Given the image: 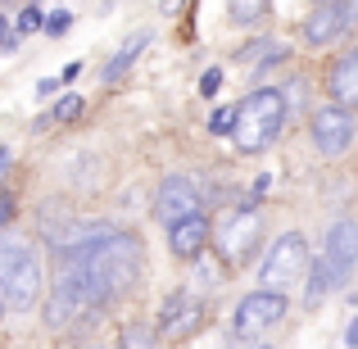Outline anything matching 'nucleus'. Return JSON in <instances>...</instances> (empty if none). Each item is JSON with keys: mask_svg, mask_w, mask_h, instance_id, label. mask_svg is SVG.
<instances>
[{"mask_svg": "<svg viewBox=\"0 0 358 349\" xmlns=\"http://www.w3.org/2000/svg\"><path fill=\"white\" fill-rule=\"evenodd\" d=\"M327 259L345 263V268H358V222L354 218H336L327 227Z\"/></svg>", "mask_w": 358, "mask_h": 349, "instance_id": "obj_14", "label": "nucleus"}, {"mask_svg": "<svg viewBox=\"0 0 358 349\" xmlns=\"http://www.w3.org/2000/svg\"><path fill=\"white\" fill-rule=\"evenodd\" d=\"M227 14H231V23H259V18H268V5L250 0V5H231Z\"/></svg>", "mask_w": 358, "mask_h": 349, "instance_id": "obj_22", "label": "nucleus"}, {"mask_svg": "<svg viewBox=\"0 0 358 349\" xmlns=\"http://www.w3.org/2000/svg\"><path fill=\"white\" fill-rule=\"evenodd\" d=\"M73 9H45V36H69Z\"/></svg>", "mask_w": 358, "mask_h": 349, "instance_id": "obj_21", "label": "nucleus"}, {"mask_svg": "<svg viewBox=\"0 0 358 349\" xmlns=\"http://www.w3.org/2000/svg\"><path fill=\"white\" fill-rule=\"evenodd\" d=\"M345 345L358 349V318H350V327H345Z\"/></svg>", "mask_w": 358, "mask_h": 349, "instance_id": "obj_30", "label": "nucleus"}, {"mask_svg": "<svg viewBox=\"0 0 358 349\" xmlns=\"http://www.w3.org/2000/svg\"><path fill=\"white\" fill-rule=\"evenodd\" d=\"M308 136H313V150L322 159H341L350 155L354 136H358V122L350 109H336V105H317L308 114Z\"/></svg>", "mask_w": 358, "mask_h": 349, "instance_id": "obj_9", "label": "nucleus"}, {"mask_svg": "<svg viewBox=\"0 0 358 349\" xmlns=\"http://www.w3.org/2000/svg\"><path fill=\"white\" fill-rule=\"evenodd\" d=\"M14 218H18V200L14 195H0V232H5Z\"/></svg>", "mask_w": 358, "mask_h": 349, "instance_id": "obj_24", "label": "nucleus"}, {"mask_svg": "<svg viewBox=\"0 0 358 349\" xmlns=\"http://www.w3.org/2000/svg\"><path fill=\"white\" fill-rule=\"evenodd\" d=\"M281 127H286V96L281 87H254L236 105V155H263L277 145Z\"/></svg>", "mask_w": 358, "mask_h": 349, "instance_id": "obj_2", "label": "nucleus"}, {"mask_svg": "<svg viewBox=\"0 0 358 349\" xmlns=\"http://www.w3.org/2000/svg\"><path fill=\"white\" fill-rule=\"evenodd\" d=\"M0 318H5V295H0Z\"/></svg>", "mask_w": 358, "mask_h": 349, "instance_id": "obj_32", "label": "nucleus"}, {"mask_svg": "<svg viewBox=\"0 0 358 349\" xmlns=\"http://www.w3.org/2000/svg\"><path fill=\"white\" fill-rule=\"evenodd\" d=\"M358 32V5H345V36Z\"/></svg>", "mask_w": 358, "mask_h": 349, "instance_id": "obj_27", "label": "nucleus"}, {"mask_svg": "<svg viewBox=\"0 0 358 349\" xmlns=\"http://www.w3.org/2000/svg\"><path fill=\"white\" fill-rule=\"evenodd\" d=\"M250 349H272V345H250Z\"/></svg>", "mask_w": 358, "mask_h": 349, "instance_id": "obj_33", "label": "nucleus"}, {"mask_svg": "<svg viewBox=\"0 0 358 349\" xmlns=\"http://www.w3.org/2000/svg\"><path fill=\"white\" fill-rule=\"evenodd\" d=\"M195 213H204L200 182H195L191 173H168L164 182H159V191H155V222L173 232L177 222L195 218Z\"/></svg>", "mask_w": 358, "mask_h": 349, "instance_id": "obj_6", "label": "nucleus"}, {"mask_svg": "<svg viewBox=\"0 0 358 349\" xmlns=\"http://www.w3.org/2000/svg\"><path fill=\"white\" fill-rule=\"evenodd\" d=\"M290 313V299L286 295H272V290H250V295L236 304L231 313V336L236 341H259V332H272L281 327Z\"/></svg>", "mask_w": 358, "mask_h": 349, "instance_id": "obj_7", "label": "nucleus"}, {"mask_svg": "<svg viewBox=\"0 0 358 349\" xmlns=\"http://www.w3.org/2000/svg\"><path fill=\"white\" fill-rule=\"evenodd\" d=\"M222 91V69H204V78H200V96L204 100H213Z\"/></svg>", "mask_w": 358, "mask_h": 349, "instance_id": "obj_23", "label": "nucleus"}, {"mask_svg": "<svg viewBox=\"0 0 358 349\" xmlns=\"http://www.w3.org/2000/svg\"><path fill=\"white\" fill-rule=\"evenodd\" d=\"M14 45H18L14 23H9V18H0V50H14Z\"/></svg>", "mask_w": 358, "mask_h": 349, "instance_id": "obj_25", "label": "nucleus"}, {"mask_svg": "<svg viewBox=\"0 0 358 349\" xmlns=\"http://www.w3.org/2000/svg\"><path fill=\"white\" fill-rule=\"evenodd\" d=\"M82 114H87V100H82L78 91H69V96H59L50 105V118L55 122H73V118H82Z\"/></svg>", "mask_w": 358, "mask_h": 349, "instance_id": "obj_17", "label": "nucleus"}, {"mask_svg": "<svg viewBox=\"0 0 358 349\" xmlns=\"http://www.w3.org/2000/svg\"><path fill=\"white\" fill-rule=\"evenodd\" d=\"M281 96H286V114H299V109H304V100H308V82L304 78L286 82V87H281Z\"/></svg>", "mask_w": 358, "mask_h": 349, "instance_id": "obj_20", "label": "nucleus"}, {"mask_svg": "<svg viewBox=\"0 0 358 349\" xmlns=\"http://www.w3.org/2000/svg\"><path fill=\"white\" fill-rule=\"evenodd\" d=\"M41 290H45L41 254L27 241H5L0 236V295H5V308L27 313V308H36Z\"/></svg>", "mask_w": 358, "mask_h": 349, "instance_id": "obj_3", "label": "nucleus"}, {"mask_svg": "<svg viewBox=\"0 0 358 349\" xmlns=\"http://www.w3.org/2000/svg\"><path fill=\"white\" fill-rule=\"evenodd\" d=\"M45 27V9L41 5H23L14 18V36H27V32H41Z\"/></svg>", "mask_w": 358, "mask_h": 349, "instance_id": "obj_18", "label": "nucleus"}, {"mask_svg": "<svg viewBox=\"0 0 358 349\" xmlns=\"http://www.w3.org/2000/svg\"><path fill=\"white\" fill-rule=\"evenodd\" d=\"M145 45H150V32H131L127 41H122L114 55H109V64H105V69H100V82H105V87L122 82V78H127V69L141 59V55H145Z\"/></svg>", "mask_w": 358, "mask_h": 349, "instance_id": "obj_15", "label": "nucleus"}, {"mask_svg": "<svg viewBox=\"0 0 358 349\" xmlns=\"http://www.w3.org/2000/svg\"><path fill=\"white\" fill-rule=\"evenodd\" d=\"M118 349H164L159 327L150 322V318H127V322L118 327Z\"/></svg>", "mask_w": 358, "mask_h": 349, "instance_id": "obj_16", "label": "nucleus"}, {"mask_svg": "<svg viewBox=\"0 0 358 349\" xmlns=\"http://www.w3.org/2000/svg\"><path fill=\"white\" fill-rule=\"evenodd\" d=\"M350 277H354V268H345V263H336V259H327V254H317V259H313V268H308L304 304H308V308H317L327 295H331V290L350 286Z\"/></svg>", "mask_w": 358, "mask_h": 349, "instance_id": "obj_13", "label": "nucleus"}, {"mask_svg": "<svg viewBox=\"0 0 358 349\" xmlns=\"http://www.w3.org/2000/svg\"><path fill=\"white\" fill-rule=\"evenodd\" d=\"M327 96L336 109H358V45H350L345 55H336L327 69Z\"/></svg>", "mask_w": 358, "mask_h": 349, "instance_id": "obj_12", "label": "nucleus"}, {"mask_svg": "<svg viewBox=\"0 0 358 349\" xmlns=\"http://www.w3.org/2000/svg\"><path fill=\"white\" fill-rule=\"evenodd\" d=\"M213 241H218V250H213L218 263H227V268L250 263L263 245V209L259 204H241V209L222 213V222L213 227Z\"/></svg>", "mask_w": 358, "mask_h": 349, "instance_id": "obj_5", "label": "nucleus"}, {"mask_svg": "<svg viewBox=\"0 0 358 349\" xmlns=\"http://www.w3.org/2000/svg\"><path fill=\"white\" fill-rule=\"evenodd\" d=\"M209 245H213V222H209V213H195V218L177 222V227L168 232V250H173L182 263H200L204 254H209Z\"/></svg>", "mask_w": 358, "mask_h": 349, "instance_id": "obj_11", "label": "nucleus"}, {"mask_svg": "<svg viewBox=\"0 0 358 349\" xmlns=\"http://www.w3.org/2000/svg\"><path fill=\"white\" fill-rule=\"evenodd\" d=\"M9 168H14V150L0 145V173H9Z\"/></svg>", "mask_w": 358, "mask_h": 349, "instance_id": "obj_31", "label": "nucleus"}, {"mask_svg": "<svg viewBox=\"0 0 358 349\" xmlns=\"http://www.w3.org/2000/svg\"><path fill=\"white\" fill-rule=\"evenodd\" d=\"M268 186H272V177H254V182H250V195H254V200H259V195H268Z\"/></svg>", "mask_w": 358, "mask_h": 349, "instance_id": "obj_29", "label": "nucleus"}, {"mask_svg": "<svg viewBox=\"0 0 358 349\" xmlns=\"http://www.w3.org/2000/svg\"><path fill=\"white\" fill-rule=\"evenodd\" d=\"M299 41L308 50H327V45L345 41V0H317L299 23Z\"/></svg>", "mask_w": 358, "mask_h": 349, "instance_id": "obj_10", "label": "nucleus"}, {"mask_svg": "<svg viewBox=\"0 0 358 349\" xmlns=\"http://www.w3.org/2000/svg\"><path fill=\"white\" fill-rule=\"evenodd\" d=\"M55 259L82 263L87 277L96 281L100 299L114 304L122 299L131 286L141 281V268H145V250H141V236L127 227H114V222H91L78 241H69L64 250H55Z\"/></svg>", "mask_w": 358, "mask_h": 349, "instance_id": "obj_1", "label": "nucleus"}, {"mask_svg": "<svg viewBox=\"0 0 358 349\" xmlns=\"http://www.w3.org/2000/svg\"><path fill=\"white\" fill-rule=\"evenodd\" d=\"M82 69H87V64H82V59H73V64H64V73H59V82H78V78H82Z\"/></svg>", "mask_w": 358, "mask_h": 349, "instance_id": "obj_26", "label": "nucleus"}, {"mask_svg": "<svg viewBox=\"0 0 358 349\" xmlns=\"http://www.w3.org/2000/svg\"><path fill=\"white\" fill-rule=\"evenodd\" d=\"M209 131H213V136H231V131H236V105L213 109V114H209Z\"/></svg>", "mask_w": 358, "mask_h": 349, "instance_id": "obj_19", "label": "nucleus"}, {"mask_svg": "<svg viewBox=\"0 0 358 349\" xmlns=\"http://www.w3.org/2000/svg\"><path fill=\"white\" fill-rule=\"evenodd\" d=\"M204 318H209V308H204V299L195 295V290H173V295L164 299V308H159L155 327H159V341L164 345H182L191 341L195 332L204 327Z\"/></svg>", "mask_w": 358, "mask_h": 349, "instance_id": "obj_8", "label": "nucleus"}, {"mask_svg": "<svg viewBox=\"0 0 358 349\" xmlns=\"http://www.w3.org/2000/svg\"><path fill=\"white\" fill-rule=\"evenodd\" d=\"M308 268H313V254H308L304 232H281L277 241L263 250V263H259V290L290 295L295 286H304V281H308Z\"/></svg>", "mask_w": 358, "mask_h": 349, "instance_id": "obj_4", "label": "nucleus"}, {"mask_svg": "<svg viewBox=\"0 0 358 349\" xmlns=\"http://www.w3.org/2000/svg\"><path fill=\"white\" fill-rule=\"evenodd\" d=\"M55 91H59V78H41V82H36V96H55Z\"/></svg>", "mask_w": 358, "mask_h": 349, "instance_id": "obj_28", "label": "nucleus"}]
</instances>
